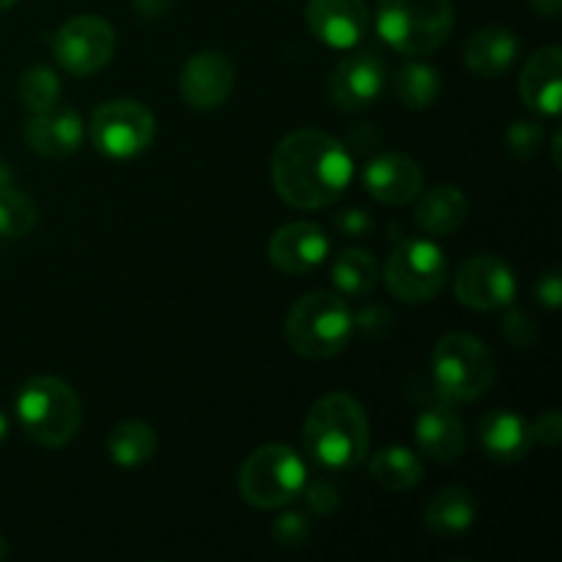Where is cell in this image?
<instances>
[{
  "instance_id": "obj_1",
  "label": "cell",
  "mask_w": 562,
  "mask_h": 562,
  "mask_svg": "<svg viewBox=\"0 0 562 562\" xmlns=\"http://www.w3.org/2000/svg\"><path fill=\"white\" fill-rule=\"evenodd\" d=\"M351 173V154L322 130L291 132L272 154L274 190L289 206L305 212L333 206L349 187Z\"/></svg>"
},
{
  "instance_id": "obj_2",
  "label": "cell",
  "mask_w": 562,
  "mask_h": 562,
  "mask_svg": "<svg viewBox=\"0 0 562 562\" xmlns=\"http://www.w3.org/2000/svg\"><path fill=\"white\" fill-rule=\"evenodd\" d=\"M307 456L329 472L351 470L368 453V415L349 393H329L311 406L302 426Z\"/></svg>"
},
{
  "instance_id": "obj_3",
  "label": "cell",
  "mask_w": 562,
  "mask_h": 562,
  "mask_svg": "<svg viewBox=\"0 0 562 562\" xmlns=\"http://www.w3.org/2000/svg\"><path fill=\"white\" fill-rule=\"evenodd\" d=\"M355 335V313L344 296L313 291L291 307L285 318V340L291 351L307 362H324L344 355Z\"/></svg>"
},
{
  "instance_id": "obj_4",
  "label": "cell",
  "mask_w": 562,
  "mask_h": 562,
  "mask_svg": "<svg viewBox=\"0 0 562 562\" xmlns=\"http://www.w3.org/2000/svg\"><path fill=\"white\" fill-rule=\"evenodd\" d=\"M16 417L33 442L64 448L82 426V404L75 390L58 376H36L16 393Z\"/></svg>"
},
{
  "instance_id": "obj_5",
  "label": "cell",
  "mask_w": 562,
  "mask_h": 562,
  "mask_svg": "<svg viewBox=\"0 0 562 562\" xmlns=\"http://www.w3.org/2000/svg\"><path fill=\"white\" fill-rule=\"evenodd\" d=\"M431 379L439 398L450 404H467L483 398L492 390L497 379V362L481 338L450 333L434 346Z\"/></svg>"
},
{
  "instance_id": "obj_6",
  "label": "cell",
  "mask_w": 562,
  "mask_h": 562,
  "mask_svg": "<svg viewBox=\"0 0 562 562\" xmlns=\"http://www.w3.org/2000/svg\"><path fill=\"white\" fill-rule=\"evenodd\" d=\"M456 11L450 0H379L376 31L398 53L420 58L450 38Z\"/></svg>"
},
{
  "instance_id": "obj_7",
  "label": "cell",
  "mask_w": 562,
  "mask_h": 562,
  "mask_svg": "<svg viewBox=\"0 0 562 562\" xmlns=\"http://www.w3.org/2000/svg\"><path fill=\"white\" fill-rule=\"evenodd\" d=\"M305 461L285 445H263L239 470V492L247 505L261 510L283 508L305 492Z\"/></svg>"
},
{
  "instance_id": "obj_8",
  "label": "cell",
  "mask_w": 562,
  "mask_h": 562,
  "mask_svg": "<svg viewBox=\"0 0 562 562\" xmlns=\"http://www.w3.org/2000/svg\"><path fill=\"white\" fill-rule=\"evenodd\" d=\"M390 294L409 305H426L448 283V261L431 239L406 236L393 247L384 267Z\"/></svg>"
},
{
  "instance_id": "obj_9",
  "label": "cell",
  "mask_w": 562,
  "mask_h": 562,
  "mask_svg": "<svg viewBox=\"0 0 562 562\" xmlns=\"http://www.w3.org/2000/svg\"><path fill=\"white\" fill-rule=\"evenodd\" d=\"M154 132V113L135 99H113L91 115L93 146L110 159H132L143 154L151 146Z\"/></svg>"
},
{
  "instance_id": "obj_10",
  "label": "cell",
  "mask_w": 562,
  "mask_h": 562,
  "mask_svg": "<svg viewBox=\"0 0 562 562\" xmlns=\"http://www.w3.org/2000/svg\"><path fill=\"white\" fill-rule=\"evenodd\" d=\"M115 53V31L93 14L71 16L53 36V55L69 75L91 77L110 64Z\"/></svg>"
},
{
  "instance_id": "obj_11",
  "label": "cell",
  "mask_w": 562,
  "mask_h": 562,
  "mask_svg": "<svg viewBox=\"0 0 562 562\" xmlns=\"http://www.w3.org/2000/svg\"><path fill=\"white\" fill-rule=\"evenodd\" d=\"M516 296V278L497 256H475L456 274V300L472 311L508 307Z\"/></svg>"
},
{
  "instance_id": "obj_12",
  "label": "cell",
  "mask_w": 562,
  "mask_h": 562,
  "mask_svg": "<svg viewBox=\"0 0 562 562\" xmlns=\"http://www.w3.org/2000/svg\"><path fill=\"white\" fill-rule=\"evenodd\" d=\"M384 80H387V75H384L382 58L373 49H362V53L349 55L335 66L327 91L335 108L360 113L382 97Z\"/></svg>"
},
{
  "instance_id": "obj_13",
  "label": "cell",
  "mask_w": 562,
  "mask_h": 562,
  "mask_svg": "<svg viewBox=\"0 0 562 562\" xmlns=\"http://www.w3.org/2000/svg\"><path fill=\"white\" fill-rule=\"evenodd\" d=\"M236 86V69L223 53L203 49L192 55L181 69V97L195 110H217L228 102Z\"/></svg>"
},
{
  "instance_id": "obj_14",
  "label": "cell",
  "mask_w": 562,
  "mask_h": 562,
  "mask_svg": "<svg viewBox=\"0 0 562 562\" xmlns=\"http://www.w3.org/2000/svg\"><path fill=\"white\" fill-rule=\"evenodd\" d=\"M305 20L318 42L351 49L368 33V5L366 0H307Z\"/></svg>"
},
{
  "instance_id": "obj_15",
  "label": "cell",
  "mask_w": 562,
  "mask_h": 562,
  "mask_svg": "<svg viewBox=\"0 0 562 562\" xmlns=\"http://www.w3.org/2000/svg\"><path fill=\"white\" fill-rule=\"evenodd\" d=\"M329 239L316 223H289L269 239V261L285 274H307L327 261Z\"/></svg>"
},
{
  "instance_id": "obj_16",
  "label": "cell",
  "mask_w": 562,
  "mask_h": 562,
  "mask_svg": "<svg viewBox=\"0 0 562 562\" xmlns=\"http://www.w3.org/2000/svg\"><path fill=\"white\" fill-rule=\"evenodd\" d=\"M362 184L384 206H406L423 192V168L406 154H382L362 170Z\"/></svg>"
},
{
  "instance_id": "obj_17",
  "label": "cell",
  "mask_w": 562,
  "mask_h": 562,
  "mask_svg": "<svg viewBox=\"0 0 562 562\" xmlns=\"http://www.w3.org/2000/svg\"><path fill=\"white\" fill-rule=\"evenodd\" d=\"M415 439L426 459L437 461V464H450V461L461 459L467 450L464 420L453 409V404L442 398L439 404L426 406L420 412L415 426Z\"/></svg>"
},
{
  "instance_id": "obj_18",
  "label": "cell",
  "mask_w": 562,
  "mask_h": 562,
  "mask_svg": "<svg viewBox=\"0 0 562 562\" xmlns=\"http://www.w3.org/2000/svg\"><path fill=\"white\" fill-rule=\"evenodd\" d=\"M22 137H25L27 148L38 157H71L82 143V119L75 110L55 104L53 110H44V113H31Z\"/></svg>"
},
{
  "instance_id": "obj_19",
  "label": "cell",
  "mask_w": 562,
  "mask_h": 562,
  "mask_svg": "<svg viewBox=\"0 0 562 562\" xmlns=\"http://www.w3.org/2000/svg\"><path fill=\"white\" fill-rule=\"evenodd\" d=\"M519 97L541 115H558L562 108V49L549 44L525 64L519 75Z\"/></svg>"
},
{
  "instance_id": "obj_20",
  "label": "cell",
  "mask_w": 562,
  "mask_h": 562,
  "mask_svg": "<svg viewBox=\"0 0 562 562\" xmlns=\"http://www.w3.org/2000/svg\"><path fill=\"white\" fill-rule=\"evenodd\" d=\"M477 442L488 459L514 464L532 448L530 423L510 409H492L477 420Z\"/></svg>"
},
{
  "instance_id": "obj_21",
  "label": "cell",
  "mask_w": 562,
  "mask_h": 562,
  "mask_svg": "<svg viewBox=\"0 0 562 562\" xmlns=\"http://www.w3.org/2000/svg\"><path fill=\"white\" fill-rule=\"evenodd\" d=\"M519 38L514 31L503 25H488L472 33L470 42L464 47V64L467 69L475 71L477 77H503L505 71L514 66L516 55H519Z\"/></svg>"
},
{
  "instance_id": "obj_22",
  "label": "cell",
  "mask_w": 562,
  "mask_h": 562,
  "mask_svg": "<svg viewBox=\"0 0 562 562\" xmlns=\"http://www.w3.org/2000/svg\"><path fill=\"white\" fill-rule=\"evenodd\" d=\"M417 198L420 201L415 206V223L428 236L453 234V231H459L464 225L467 214H470V201L453 184L431 187V190Z\"/></svg>"
},
{
  "instance_id": "obj_23",
  "label": "cell",
  "mask_w": 562,
  "mask_h": 562,
  "mask_svg": "<svg viewBox=\"0 0 562 562\" xmlns=\"http://www.w3.org/2000/svg\"><path fill=\"white\" fill-rule=\"evenodd\" d=\"M475 516H477L475 497H472L467 488L453 486V488H442V492L426 505L423 521H426V527L437 538H456L475 525Z\"/></svg>"
},
{
  "instance_id": "obj_24",
  "label": "cell",
  "mask_w": 562,
  "mask_h": 562,
  "mask_svg": "<svg viewBox=\"0 0 562 562\" xmlns=\"http://www.w3.org/2000/svg\"><path fill=\"white\" fill-rule=\"evenodd\" d=\"M108 453L124 470H135L157 453V434L143 420H124L108 434Z\"/></svg>"
},
{
  "instance_id": "obj_25",
  "label": "cell",
  "mask_w": 562,
  "mask_h": 562,
  "mask_svg": "<svg viewBox=\"0 0 562 562\" xmlns=\"http://www.w3.org/2000/svg\"><path fill=\"white\" fill-rule=\"evenodd\" d=\"M333 283L344 296H368L379 283V261L373 252L351 247L335 258Z\"/></svg>"
},
{
  "instance_id": "obj_26",
  "label": "cell",
  "mask_w": 562,
  "mask_h": 562,
  "mask_svg": "<svg viewBox=\"0 0 562 562\" xmlns=\"http://www.w3.org/2000/svg\"><path fill=\"white\" fill-rule=\"evenodd\" d=\"M371 475L390 492H409L423 481V461L406 448H384L371 459Z\"/></svg>"
},
{
  "instance_id": "obj_27",
  "label": "cell",
  "mask_w": 562,
  "mask_h": 562,
  "mask_svg": "<svg viewBox=\"0 0 562 562\" xmlns=\"http://www.w3.org/2000/svg\"><path fill=\"white\" fill-rule=\"evenodd\" d=\"M442 91V80H439V71L428 64H404L395 75V97L412 110H426L431 108L439 99Z\"/></svg>"
},
{
  "instance_id": "obj_28",
  "label": "cell",
  "mask_w": 562,
  "mask_h": 562,
  "mask_svg": "<svg viewBox=\"0 0 562 562\" xmlns=\"http://www.w3.org/2000/svg\"><path fill=\"white\" fill-rule=\"evenodd\" d=\"M38 223V209L14 184L0 187V239H22Z\"/></svg>"
},
{
  "instance_id": "obj_29",
  "label": "cell",
  "mask_w": 562,
  "mask_h": 562,
  "mask_svg": "<svg viewBox=\"0 0 562 562\" xmlns=\"http://www.w3.org/2000/svg\"><path fill=\"white\" fill-rule=\"evenodd\" d=\"M16 97H20L22 108H27L31 113H44V110H53L60 99V82L58 75L47 66H33L25 75L20 77V86H16Z\"/></svg>"
},
{
  "instance_id": "obj_30",
  "label": "cell",
  "mask_w": 562,
  "mask_h": 562,
  "mask_svg": "<svg viewBox=\"0 0 562 562\" xmlns=\"http://www.w3.org/2000/svg\"><path fill=\"white\" fill-rule=\"evenodd\" d=\"M272 536L280 547H302L311 538V521L302 514H285L274 521Z\"/></svg>"
},
{
  "instance_id": "obj_31",
  "label": "cell",
  "mask_w": 562,
  "mask_h": 562,
  "mask_svg": "<svg viewBox=\"0 0 562 562\" xmlns=\"http://www.w3.org/2000/svg\"><path fill=\"white\" fill-rule=\"evenodd\" d=\"M543 143V130L536 121H516L508 130V146L510 151L519 157H532L536 148Z\"/></svg>"
},
{
  "instance_id": "obj_32",
  "label": "cell",
  "mask_w": 562,
  "mask_h": 562,
  "mask_svg": "<svg viewBox=\"0 0 562 562\" xmlns=\"http://www.w3.org/2000/svg\"><path fill=\"white\" fill-rule=\"evenodd\" d=\"M503 333H505V338H508L514 346H532V344H536V338H538L536 322H532L527 313H516V311L505 316Z\"/></svg>"
},
{
  "instance_id": "obj_33",
  "label": "cell",
  "mask_w": 562,
  "mask_h": 562,
  "mask_svg": "<svg viewBox=\"0 0 562 562\" xmlns=\"http://www.w3.org/2000/svg\"><path fill=\"white\" fill-rule=\"evenodd\" d=\"M532 442H541L547 448H558L562 439V417L558 409H547L536 420V426H530Z\"/></svg>"
},
{
  "instance_id": "obj_34",
  "label": "cell",
  "mask_w": 562,
  "mask_h": 562,
  "mask_svg": "<svg viewBox=\"0 0 562 562\" xmlns=\"http://www.w3.org/2000/svg\"><path fill=\"white\" fill-rule=\"evenodd\" d=\"M305 499H307V508H311L316 516L335 514V510H338V505H340L338 492H335V488L329 486V483H324V481L313 483V486L305 492Z\"/></svg>"
},
{
  "instance_id": "obj_35",
  "label": "cell",
  "mask_w": 562,
  "mask_h": 562,
  "mask_svg": "<svg viewBox=\"0 0 562 562\" xmlns=\"http://www.w3.org/2000/svg\"><path fill=\"white\" fill-rule=\"evenodd\" d=\"M536 296H538V302H541V305L558 311V307L562 305V280H560L558 269H552V272L543 274V278L538 280Z\"/></svg>"
},
{
  "instance_id": "obj_36",
  "label": "cell",
  "mask_w": 562,
  "mask_h": 562,
  "mask_svg": "<svg viewBox=\"0 0 562 562\" xmlns=\"http://www.w3.org/2000/svg\"><path fill=\"white\" fill-rule=\"evenodd\" d=\"M338 225L346 236H362L371 228V217L362 209H349L344 217H338Z\"/></svg>"
},
{
  "instance_id": "obj_37",
  "label": "cell",
  "mask_w": 562,
  "mask_h": 562,
  "mask_svg": "<svg viewBox=\"0 0 562 562\" xmlns=\"http://www.w3.org/2000/svg\"><path fill=\"white\" fill-rule=\"evenodd\" d=\"M176 0H135V11L140 20H162L170 9H173Z\"/></svg>"
},
{
  "instance_id": "obj_38",
  "label": "cell",
  "mask_w": 562,
  "mask_h": 562,
  "mask_svg": "<svg viewBox=\"0 0 562 562\" xmlns=\"http://www.w3.org/2000/svg\"><path fill=\"white\" fill-rule=\"evenodd\" d=\"M532 9L538 11L541 16H547V20H554V16H560L562 11V0H530Z\"/></svg>"
},
{
  "instance_id": "obj_39",
  "label": "cell",
  "mask_w": 562,
  "mask_h": 562,
  "mask_svg": "<svg viewBox=\"0 0 562 562\" xmlns=\"http://www.w3.org/2000/svg\"><path fill=\"white\" fill-rule=\"evenodd\" d=\"M5 184H14V173L9 170V165L0 162V187H5Z\"/></svg>"
},
{
  "instance_id": "obj_40",
  "label": "cell",
  "mask_w": 562,
  "mask_h": 562,
  "mask_svg": "<svg viewBox=\"0 0 562 562\" xmlns=\"http://www.w3.org/2000/svg\"><path fill=\"white\" fill-rule=\"evenodd\" d=\"M560 140H562V132L558 130L552 137V154H554V165H560Z\"/></svg>"
},
{
  "instance_id": "obj_41",
  "label": "cell",
  "mask_w": 562,
  "mask_h": 562,
  "mask_svg": "<svg viewBox=\"0 0 562 562\" xmlns=\"http://www.w3.org/2000/svg\"><path fill=\"white\" fill-rule=\"evenodd\" d=\"M5 434H9V420H5V415L0 412V442L5 439Z\"/></svg>"
},
{
  "instance_id": "obj_42",
  "label": "cell",
  "mask_w": 562,
  "mask_h": 562,
  "mask_svg": "<svg viewBox=\"0 0 562 562\" xmlns=\"http://www.w3.org/2000/svg\"><path fill=\"white\" fill-rule=\"evenodd\" d=\"M5 554H9V543H5L3 536H0V560H3Z\"/></svg>"
},
{
  "instance_id": "obj_43",
  "label": "cell",
  "mask_w": 562,
  "mask_h": 562,
  "mask_svg": "<svg viewBox=\"0 0 562 562\" xmlns=\"http://www.w3.org/2000/svg\"><path fill=\"white\" fill-rule=\"evenodd\" d=\"M14 3H20V0H0V11L11 9V5H14Z\"/></svg>"
}]
</instances>
